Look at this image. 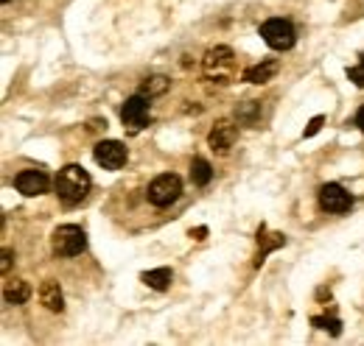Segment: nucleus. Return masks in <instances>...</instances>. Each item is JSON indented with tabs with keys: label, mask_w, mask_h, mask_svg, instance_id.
Returning <instances> with one entry per match:
<instances>
[{
	"label": "nucleus",
	"mask_w": 364,
	"mask_h": 346,
	"mask_svg": "<svg viewBox=\"0 0 364 346\" xmlns=\"http://www.w3.org/2000/svg\"><path fill=\"white\" fill-rule=\"evenodd\" d=\"M14 187H17L23 196L34 199V196H43V193H48L50 179H48L43 171H20L17 176H14Z\"/></svg>",
	"instance_id": "9d476101"
},
{
	"label": "nucleus",
	"mask_w": 364,
	"mask_h": 346,
	"mask_svg": "<svg viewBox=\"0 0 364 346\" xmlns=\"http://www.w3.org/2000/svg\"><path fill=\"white\" fill-rule=\"evenodd\" d=\"M11 260H14V252H11V249H3V262H0V271H3V274L11 268Z\"/></svg>",
	"instance_id": "4be33fe9"
},
{
	"label": "nucleus",
	"mask_w": 364,
	"mask_h": 346,
	"mask_svg": "<svg viewBox=\"0 0 364 346\" xmlns=\"http://www.w3.org/2000/svg\"><path fill=\"white\" fill-rule=\"evenodd\" d=\"M31 299V285L26 279H9L3 285V302L6 304H26Z\"/></svg>",
	"instance_id": "9b49d317"
},
{
	"label": "nucleus",
	"mask_w": 364,
	"mask_h": 346,
	"mask_svg": "<svg viewBox=\"0 0 364 346\" xmlns=\"http://www.w3.org/2000/svg\"><path fill=\"white\" fill-rule=\"evenodd\" d=\"M210 179H213V168H210V162L196 157V160L191 162V182H193L196 187H205V184H210Z\"/></svg>",
	"instance_id": "f3484780"
},
{
	"label": "nucleus",
	"mask_w": 364,
	"mask_h": 346,
	"mask_svg": "<svg viewBox=\"0 0 364 346\" xmlns=\"http://www.w3.org/2000/svg\"><path fill=\"white\" fill-rule=\"evenodd\" d=\"M140 279H143V285H149L151 291H168L174 274H171V268H151V271H146Z\"/></svg>",
	"instance_id": "2eb2a0df"
},
{
	"label": "nucleus",
	"mask_w": 364,
	"mask_h": 346,
	"mask_svg": "<svg viewBox=\"0 0 364 346\" xmlns=\"http://www.w3.org/2000/svg\"><path fill=\"white\" fill-rule=\"evenodd\" d=\"M3 3H9V0H3Z\"/></svg>",
	"instance_id": "393cba45"
},
{
	"label": "nucleus",
	"mask_w": 364,
	"mask_h": 346,
	"mask_svg": "<svg viewBox=\"0 0 364 346\" xmlns=\"http://www.w3.org/2000/svg\"><path fill=\"white\" fill-rule=\"evenodd\" d=\"M149 101L151 98H146L140 92L124 101V106H121V123H124V129L129 131V134H140V131L149 126V121H151V104Z\"/></svg>",
	"instance_id": "20e7f679"
},
{
	"label": "nucleus",
	"mask_w": 364,
	"mask_h": 346,
	"mask_svg": "<svg viewBox=\"0 0 364 346\" xmlns=\"http://www.w3.org/2000/svg\"><path fill=\"white\" fill-rule=\"evenodd\" d=\"M322 123H325V118L322 115H317V118H311V123H309V129L303 131V137H314L319 129H322Z\"/></svg>",
	"instance_id": "412c9836"
},
{
	"label": "nucleus",
	"mask_w": 364,
	"mask_h": 346,
	"mask_svg": "<svg viewBox=\"0 0 364 346\" xmlns=\"http://www.w3.org/2000/svg\"><path fill=\"white\" fill-rule=\"evenodd\" d=\"M356 126H359V129L364 131V106L359 109V115H356Z\"/></svg>",
	"instance_id": "b1692460"
},
{
	"label": "nucleus",
	"mask_w": 364,
	"mask_h": 346,
	"mask_svg": "<svg viewBox=\"0 0 364 346\" xmlns=\"http://www.w3.org/2000/svg\"><path fill=\"white\" fill-rule=\"evenodd\" d=\"M258 255H255V265H261L269 252L274 249H280V246H286V235H280V232H272V235H267V226H261L258 229Z\"/></svg>",
	"instance_id": "f8f14e48"
},
{
	"label": "nucleus",
	"mask_w": 364,
	"mask_h": 346,
	"mask_svg": "<svg viewBox=\"0 0 364 346\" xmlns=\"http://www.w3.org/2000/svg\"><path fill=\"white\" fill-rule=\"evenodd\" d=\"M92 157H95V162H98L104 171H121V168L127 165V160H129L127 145L118 143V140H101V143H95Z\"/></svg>",
	"instance_id": "0eeeda50"
},
{
	"label": "nucleus",
	"mask_w": 364,
	"mask_h": 346,
	"mask_svg": "<svg viewBox=\"0 0 364 346\" xmlns=\"http://www.w3.org/2000/svg\"><path fill=\"white\" fill-rule=\"evenodd\" d=\"M202 70L210 82H219V84H230L235 79V53L230 50L228 45H216L205 53L202 59Z\"/></svg>",
	"instance_id": "f03ea898"
},
{
	"label": "nucleus",
	"mask_w": 364,
	"mask_h": 346,
	"mask_svg": "<svg viewBox=\"0 0 364 346\" xmlns=\"http://www.w3.org/2000/svg\"><path fill=\"white\" fill-rule=\"evenodd\" d=\"M53 187H56V196L65 204H82L87 199V193H90L92 179L82 165H65L62 171L56 173Z\"/></svg>",
	"instance_id": "f257e3e1"
},
{
	"label": "nucleus",
	"mask_w": 364,
	"mask_h": 346,
	"mask_svg": "<svg viewBox=\"0 0 364 346\" xmlns=\"http://www.w3.org/2000/svg\"><path fill=\"white\" fill-rule=\"evenodd\" d=\"M40 302L46 304L50 313H62V310H65V296H62L59 282H53V279H46V282H43V288H40Z\"/></svg>",
	"instance_id": "ddd939ff"
},
{
	"label": "nucleus",
	"mask_w": 364,
	"mask_h": 346,
	"mask_svg": "<svg viewBox=\"0 0 364 346\" xmlns=\"http://www.w3.org/2000/svg\"><path fill=\"white\" fill-rule=\"evenodd\" d=\"M261 37H264V43L269 45L272 50H289V48H294V43H297L294 26H291L289 20H283V17L267 20V23L261 26Z\"/></svg>",
	"instance_id": "423d86ee"
},
{
	"label": "nucleus",
	"mask_w": 364,
	"mask_h": 346,
	"mask_svg": "<svg viewBox=\"0 0 364 346\" xmlns=\"http://www.w3.org/2000/svg\"><path fill=\"white\" fill-rule=\"evenodd\" d=\"M235 143H238V126L232 121H216V126L208 134V145L216 154H228Z\"/></svg>",
	"instance_id": "1a4fd4ad"
},
{
	"label": "nucleus",
	"mask_w": 364,
	"mask_h": 346,
	"mask_svg": "<svg viewBox=\"0 0 364 346\" xmlns=\"http://www.w3.org/2000/svg\"><path fill=\"white\" fill-rule=\"evenodd\" d=\"M274 73H277V62L264 59L261 65H252V67L244 70V82H250V84H267Z\"/></svg>",
	"instance_id": "4468645a"
},
{
	"label": "nucleus",
	"mask_w": 364,
	"mask_h": 346,
	"mask_svg": "<svg viewBox=\"0 0 364 346\" xmlns=\"http://www.w3.org/2000/svg\"><path fill=\"white\" fill-rule=\"evenodd\" d=\"M168 86H171V82H168L166 76H146L143 84H140V95H146V98H157V95H163Z\"/></svg>",
	"instance_id": "a211bd4d"
},
{
	"label": "nucleus",
	"mask_w": 364,
	"mask_h": 346,
	"mask_svg": "<svg viewBox=\"0 0 364 346\" xmlns=\"http://www.w3.org/2000/svg\"><path fill=\"white\" fill-rule=\"evenodd\" d=\"M235 121H238L241 126H258V121H261V104H258V101H244V104H238Z\"/></svg>",
	"instance_id": "dca6fc26"
},
{
	"label": "nucleus",
	"mask_w": 364,
	"mask_h": 346,
	"mask_svg": "<svg viewBox=\"0 0 364 346\" xmlns=\"http://www.w3.org/2000/svg\"><path fill=\"white\" fill-rule=\"evenodd\" d=\"M205 235H208V226H196V229H191V238H193V240H205Z\"/></svg>",
	"instance_id": "5701e85b"
},
{
	"label": "nucleus",
	"mask_w": 364,
	"mask_h": 346,
	"mask_svg": "<svg viewBox=\"0 0 364 346\" xmlns=\"http://www.w3.org/2000/svg\"><path fill=\"white\" fill-rule=\"evenodd\" d=\"M180 196H182V182H180V176H174V173L157 176V179L149 184V190H146V199H149V204H154V207H171Z\"/></svg>",
	"instance_id": "39448f33"
},
{
	"label": "nucleus",
	"mask_w": 364,
	"mask_h": 346,
	"mask_svg": "<svg viewBox=\"0 0 364 346\" xmlns=\"http://www.w3.org/2000/svg\"><path fill=\"white\" fill-rule=\"evenodd\" d=\"M348 79L356 86H364V53L359 56V65L356 67H348Z\"/></svg>",
	"instance_id": "aec40b11"
},
{
	"label": "nucleus",
	"mask_w": 364,
	"mask_h": 346,
	"mask_svg": "<svg viewBox=\"0 0 364 346\" xmlns=\"http://www.w3.org/2000/svg\"><path fill=\"white\" fill-rule=\"evenodd\" d=\"M50 249L56 257H76L87 249V235L76 223H62L50 235Z\"/></svg>",
	"instance_id": "7ed1b4c3"
},
{
	"label": "nucleus",
	"mask_w": 364,
	"mask_h": 346,
	"mask_svg": "<svg viewBox=\"0 0 364 346\" xmlns=\"http://www.w3.org/2000/svg\"><path fill=\"white\" fill-rule=\"evenodd\" d=\"M311 324H314L317 330L331 333V335H339V333H342V321H339V318H331V316H314Z\"/></svg>",
	"instance_id": "6ab92c4d"
},
{
	"label": "nucleus",
	"mask_w": 364,
	"mask_h": 346,
	"mask_svg": "<svg viewBox=\"0 0 364 346\" xmlns=\"http://www.w3.org/2000/svg\"><path fill=\"white\" fill-rule=\"evenodd\" d=\"M319 207L325 213H331V216H345V213H350L353 199H350V193L342 184L328 182V184L319 187Z\"/></svg>",
	"instance_id": "6e6552de"
}]
</instances>
